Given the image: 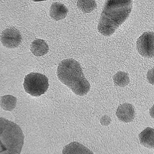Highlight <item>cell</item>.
<instances>
[{"mask_svg": "<svg viewBox=\"0 0 154 154\" xmlns=\"http://www.w3.org/2000/svg\"><path fill=\"white\" fill-rule=\"evenodd\" d=\"M132 7L131 1L106 2L98 25V30L106 36L112 35L130 15Z\"/></svg>", "mask_w": 154, "mask_h": 154, "instance_id": "cell-1", "label": "cell"}, {"mask_svg": "<svg viewBox=\"0 0 154 154\" xmlns=\"http://www.w3.org/2000/svg\"><path fill=\"white\" fill-rule=\"evenodd\" d=\"M57 76L77 95H85L90 90V84L84 77L81 65L72 58L65 59L59 63Z\"/></svg>", "mask_w": 154, "mask_h": 154, "instance_id": "cell-2", "label": "cell"}, {"mask_svg": "<svg viewBox=\"0 0 154 154\" xmlns=\"http://www.w3.org/2000/svg\"><path fill=\"white\" fill-rule=\"evenodd\" d=\"M24 136L18 125L0 118V154H20Z\"/></svg>", "mask_w": 154, "mask_h": 154, "instance_id": "cell-3", "label": "cell"}, {"mask_svg": "<svg viewBox=\"0 0 154 154\" xmlns=\"http://www.w3.org/2000/svg\"><path fill=\"white\" fill-rule=\"evenodd\" d=\"M23 86L26 92L32 96L38 97L45 94L49 87L46 76L38 73H31L25 77Z\"/></svg>", "mask_w": 154, "mask_h": 154, "instance_id": "cell-4", "label": "cell"}, {"mask_svg": "<svg viewBox=\"0 0 154 154\" xmlns=\"http://www.w3.org/2000/svg\"><path fill=\"white\" fill-rule=\"evenodd\" d=\"M137 50L143 57L151 58L154 56V33L146 32L139 38L136 43Z\"/></svg>", "mask_w": 154, "mask_h": 154, "instance_id": "cell-5", "label": "cell"}, {"mask_svg": "<svg viewBox=\"0 0 154 154\" xmlns=\"http://www.w3.org/2000/svg\"><path fill=\"white\" fill-rule=\"evenodd\" d=\"M1 41L2 45L6 48H17L21 42V35L16 28H8L2 33Z\"/></svg>", "mask_w": 154, "mask_h": 154, "instance_id": "cell-6", "label": "cell"}, {"mask_svg": "<svg viewBox=\"0 0 154 154\" xmlns=\"http://www.w3.org/2000/svg\"><path fill=\"white\" fill-rule=\"evenodd\" d=\"M135 115L134 106L129 103L120 105L117 109L116 116L118 119L124 122H130L134 120Z\"/></svg>", "mask_w": 154, "mask_h": 154, "instance_id": "cell-7", "label": "cell"}, {"mask_svg": "<svg viewBox=\"0 0 154 154\" xmlns=\"http://www.w3.org/2000/svg\"><path fill=\"white\" fill-rule=\"evenodd\" d=\"M68 9L63 4L58 2L53 3L51 6L50 15L56 21L60 20L66 17Z\"/></svg>", "mask_w": 154, "mask_h": 154, "instance_id": "cell-8", "label": "cell"}, {"mask_svg": "<svg viewBox=\"0 0 154 154\" xmlns=\"http://www.w3.org/2000/svg\"><path fill=\"white\" fill-rule=\"evenodd\" d=\"M30 51L36 57H42L47 54L49 51V46L44 40L36 39L31 43Z\"/></svg>", "mask_w": 154, "mask_h": 154, "instance_id": "cell-9", "label": "cell"}, {"mask_svg": "<svg viewBox=\"0 0 154 154\" xmlns=\"http://www.w3.org/2000/svg\"><path fill=\"white\" fill-rule=\"evenodd\" d=\"M140 142L142 145L149 148L154 146V130L151 128H147L139 135Z\"/></svg>", "mask_w": 154, "mask_h": 154, "instance_id": "cell-10", "label": "cell"}, {"mask_svg": "<svg viewBox=\"0 0 154 154\" xmlns=\"http://www.w3.org/2000/svg\"><path fill=\"white\" fill-rule=\"evenodd\" d=\"M63 154H69V153H76V154H87V153H93L90 151L89 149L87 148L86 147L84 146L83 145L76 143L73 142L70 143L63 149Z\"/></svg>", "mask_w": 154, "mask_h": 154, "instance_id": "cell-11", "label": "cell"}, {"mask_svg": "<svg viewBox=\"0 0 154 154\" xmlns=\"http://www.w3.org/2000/svg\"><path fill=\"white\" fill-rule=\"evenodd\" d=\"M17 103V98L12 95H4L1 98V106L5 111H12L16 107Z\"/></svg>", "mask_w": 154, "mask_h": 154, "instance_id": "cell-12", "label": "cell"}, {"mask_svg": "<svg viewBox=\"0 0 154 154\" xmlns=\"http://www.w3.org/2000/svg\"><path fill=\"white\" fill-rule=\"evenodd\" d=\"M113 79L115 85L122 87L127 85L130 82L129 74L123 71L117 72L113 76Z\"/></svg>", "mask_w": 154, "mask_h": 154, "instance_id": "cell-13", "label": "cell"}, {"mask_svg": "<svg viewBox=\"0 0 154 154\" xmlns=\"http://www.w3.org/2000/svg\"><path fill=\"white\" fill-rule=\"evenodd\" d=\"M77 6L84 13H88L94 11L97 7L94 1H79Z\"/></svg>", "mask_w": 154, "mask_h": 154, "instance_id": "cell-14", "label": "cell"}, {"mask_svg": "<svg viewBox=\"0 0 154 154\" xmlns=\"http://www.w3.org/2000/svg\"><path fill=\"white\" fill-rule=\"evenodd\" d=\"M110 119L107 116H105L101 118L100 122L103 125H107L110 122Z\"/></svg>", "mask_w": 154, "mask_h": 154, "instance_id": "cell-15", "label": "cell"}]
</instances>
